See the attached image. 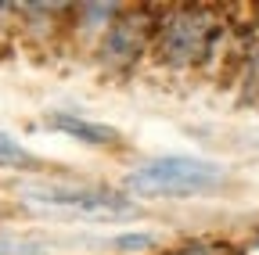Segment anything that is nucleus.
<instances>
[{
    "instance_id": "f257e3e1",
    "label": "nucleus",
    "mask_w": 259,
    "mask_h": 255,
    "mask_svg": "<svg viewBox=\"0 0 259 255\" xmlns=\"http://www.w3.org/2000/svg\"><path fill=\"white\" fill-rule=\"evenodd\" d=\"M223 183V169L202 158H184V155H166L144 162L126 176V187L137 194H202Z\"/></svg>"
},
{
    "instance_id": "f03ea898",
    "label": "nucleus",
    "mask_w": 259,
    "mask_h": 255,
    "mask_svg": "<svg viewBox=\"0 0 259 255\" xmlns=\"http://www.w3.org/2000/svg\"><path fill=\"white\" fill-rule=\"evenodd\" d=\"M18 198L40 209H58V212H76L83 219H134L137 205L126 201L108 190H94V187H72V183H22Z\"/></svg>"
},
{
    "instance_id": "7ed1b4c3",
    "label": "nucleus",
    "mask_w": 259,
    "mask_h": 255,
    "mask_svg": "<svg viewBox=\"0 0 259 255\" xmlns=\"http://www.w3.org/2000/svg\"><path fill=\"white\" fill-rule=\"evenodd\" d=\"M216 33H220V25H216L205 11H177V15L166 22V29H162L158 50L166 54V61L187 65V61L209 54Z\"/></svg>"
},
{
    "instance_id": "20e7f679",
    "label": "nucleus",
    "mask_w": 259,
    "mask_h": 255,
    "mask_svg": "<svg viewBox=\"0 0 259 255\" xmlns=\"http://www.w3.org/2000/svg\"><path fill=\"white\" fill-rule=\"evenodd\" d=\"M47 126H51V130H58V133H65V137L83 140V144H112V140H119V133L112 130V126L90 122V119H79V115H65V112L51 115Z\"/></svg>"
},
{
    "instance_id": "39448f33",
    "label": "nucleus",
    "mask_w": 259,
    "mask_h": 255,
    "mask_svg": "<svg viewBox=\"0 0 259 255\" xmlns=\"http://www.w3.org/2000/svg\"><path fill=\"white\" fill-rule=\"evenodd\" d=\"M0 166H8V169H22V166H36V158H32L15 137L8 133H0Z\"/></svg>"
},
{
    "instance_id": "423d86ee",
    "label": "nucleus",
    "mask_w": 259,
    "mask_h": 255,
    "mask_svg": "<svg viewBox=\"0 0 259 255\" xmlns=\"http://www.w3.org/2000/svg\"><path fill=\"white\" fill-rule=\"evenodd\" d=\"M155 241L148 237V234H122V237H115V248H126V251H141V248H151Z\"/></svg>"
},
{
    "instance_id": "0eeeda50",
    "label": "nucleus",
    "mask_w": 259,
    "mask_h": 255,
    "mask_svg": "<svg viewBox=\"0 0 259 255\" xmlns=\"http://www.w3.org/2000/svg\"><path fill=\"white\" fill-rule=\"evenodd\" d=\"M180 255H205V251H202V248H194V251H180Z\"/></svg>"
}]
</instances>
